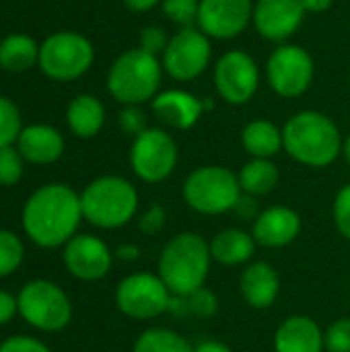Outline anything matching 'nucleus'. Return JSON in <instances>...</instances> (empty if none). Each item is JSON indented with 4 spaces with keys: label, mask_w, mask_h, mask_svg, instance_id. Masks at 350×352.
Segmentation results:
<instances>
[{
    "label": "nucleus",
    "mask_w": 350,
    "mask_h": 352,
    "mask_svg": "<svg viewBox=\"0 0 350 352\" xmlns=\"http://www.w3.org/2000/svg\"><path fill=\"white\" fill-rule=\"evenodd\" d=\"M80 219V196L62 184L39 188L27 200L23 210V227L41 248H58L68 243L74 237Z\"/></svg>",
    "instance_id": "1"
},
{
    "label": "nucleus",
    "mask_w": 350,
    "mask_h": 352,
    "mask_svg": "<svg viewBox=\"0 0 350 352\" xmlns=\"http://www.w3.org/2000/svg\"><path fill=\"white\" fill-rule=\"evenodd\" d=\"M283 146L307 167H328L342 151L336 124L320 111H301L283 128Z\"/></svg>",
    "instance_id": "2"
},
{
    "label": "nucleus",
    "mask_w": 350,
    "mask_h": 352,
    "mask_svg": "<svg viewBox=\"0 0 350 352\" xmlns=\"http://www.w3.org/2000/svg\"><path fill=\"white\" fill-rule=\"evenodd\" d=\"M210 260V245L200 235L179 233L161 252L159 276L171 295H190L204 287Z\"/></svg>",
    "instance_id": "3"
},
{
    "label": "nucleus",
    "mask_w": 350,
    "mask_h": 352,
    "mask_svg": "<svg viewBox=\"0 0 350 352\" xmlns=\"http://www.w3.org/2000/svg\"><path fill=\"white\" fill-rule=\"evenodd\" d=\"M83 217L101 229H118L132 221L138 208V194L134 186L116 175L99 177L80 194Z\"/></svg>",
    "instance_id": "4"
},
{
    "label": "nucleus",
    "mask_w": 350,
    "mask_h": 352,
    "mask_svg": "<svg viewBox=\"0 0 350 352\" xmlns=\"http://www.w3.org/2000/svg\"><path fill=\"white\" fill-rule=\"evenodd\" d=\"M163 78V64L157 56L136 47L124 52L109 68L107 74V89L109 93L126 103L138 105L157 97Z\"/></svg>",
    "instance_id": "5"
},
{
    "label": "nucleus",
    "mask_w": 350,
    "mask_h": 352,
    "mask_svg": "<svg viewBox=\"0 0 350 352\" xmlns=\"http://www.w3.org/2000/svg\"><path fill=\"white\" fill-rule=\"evenodd\" d=\"M237 175L219 165L194 169L184 184V198L188 206L200 214H223L235 208L241 198Z\"/></svg>",
    "instance_id": "6"
},
{
    "label": "nucleus",
    "mask_w": 350,
    "mask_h": 352,
    "mask_svg": "<svg viewBox=\"0 0 350 352\" xmlns=\"http://www.w3.org/2000/svg\"><path fill=\"white\" fill-rule=\"evenodd\" d=\"M93 64V45L87 37L70 31L50 35L39 47L41 70L56 80H72Z\"/></svg>",
    "instance_id": "7"
},
{
    "label": "nucleus",
    "mask_w": 350,
    "mask_h": 352,
    "mask_svg": "<svg viewBox=\"0 0 350 352\" xmlns=\"http://www.w3.org/2000/svg\"><path fill=\"white\" fill-rule=\"evenodd\" d=\"M17 303L21 316L43 332H58L72 318L68 297L47 280H33L25 285Z\"/></svg>",
    "instance_id": "8"
},
{
    "label": "nucleus",
    "mask_w": 350,
    "mask_h": 352,
    "mask_svg": "<svg viewBox=\"0 0 350 352\" xmlns=\"http://www.w3.org/2000/svg\"><path fill=\"white\" fill-rule=\"evenodd\" d=\"M171 291L161 276L138 272L126 276L116 291V303L120 311L132 320H153L169 311Z\"/></svg>",
    "instance_id": "9"
},
{
    "label": "nucleus",
    "mask_w": 350,
    "mask_h": 352,
    "mask_svg": "<svg viewBox=\"0 0 350 352\" xmlns=\"http://www.w3.org/2000/svg\"><path fill=\"white\" fill-rule=\"evenodd\" d=\"M130 165L142 182L159 184L167 179L177 165L175 140L165 130H144L134 138Z\"/></svg>",
    "instance_id": "10"
},
{
    "label": "nucleus",
    "mask_w": 350,
    "mask_h": 352,
    "mask_svg": "<svg viewBox=\"0 0 350 352\" xmlns=\"http://www.w3.org/2000/svg\"><path fill=\"white\" fill-rule=\"evenodd\" d=\"M210 54L208 35L196 27L179 29L163 52V70L175 80H192L206 70Z\"/></svg>",
    "instance_id": "11"
},
{
    "label": "nucleus",
    "mask_w": 350,
    "mask_h": 352,
    "mask_svg": "<svg viewBox=\"0 0 350 352\" xmlns=\"http://www.w3.org/2000/svg\"><path fill=\"white\" fill-rule=\"evenodd\" d=\"M266 74L274 93L281 97H299L314 80V60L299 45H281L272 52Z\"/></svg>",
    "instance_id": "12"
},
{
    "label": "nucleus",
    "mask_w": 350,
    "mask_h": 352,
    "mask_svg": "<svg viewBox=\"0 0 350 352\" xmlns=\"http://www.w3.org/2000/svg\"><path fill=\"white\" fill-rule=\"evenodd\" d=\"M258 82H260L258 64L254 62L250 54L233 50V52H227L217 62L215 85H217L219 95L227 103H233V105L248 103L256 95Z\"/></svg>",
    "instance_id": "13"
},
{
    "label": "nucleus",
    "mask_w": 350,
    "mask_h": 352,
    "mask_svg": "<svg viewBox=\"0 0 350 352\" xmlns=\"http://www.w3.org/2000/svg\"><path fill=\"white\" fill-rule=\"evenodd\" d=\"M254 19L252 0H200L198 29L217 39L237 37Z\"/></svg>",
    "instance_id": "14"
},
{
    "label": "nucleus",
    "mask_w": 350,
    "mask_h": 352,
    "mask_svg": "<svg viewBox=\"0 0 350 352\" xmlns=\"http://www.w3.org/2000/svg\"><path fill=\"white\" fill-rule=\"evenodd\" d=\"M305 8L301 0H258L254 6V25L270 41H285L303 23Z\"/></svg>",
    "instance_id": "15"
},
{
    "label": "nucleus",
    "mask_w": 350,
    "mask_h": 352,
    "mask_svg": "<svg viewBox=\"0 0 350 352\" xmlns=\"http://www.w3.org/2000/svg\"><path fill=\"white\" fill-rule=\"evenodd\" d=\"M64 264L80 280H99L111 268L107 245L93 235H74L64 250Z\"/></svg>",
    "instance_id": "16"
},
{
    "label": "nucleus",
    "mask_w": 350,
    "mask_h": 352,
    "mask_svg": "<svg viewBox=\"0 0 350 352\" xmlns=\"http://www.w3.org/2000/svg\"><path fill=\"white\" fill-rule=\"evenodd\" d=\"M299 231H301V219L293 208L270 206L256 217L252 235L258 245L285 248L299 237Z\"/></svg>",
    "instance_id": "17"
},
{
    "label": "nucleus",
    "mask_w": 350,
    "mask_h": 352,
    "mask_svg": "<svg viewBox=\"0 0 350 352\" xmlns=\"http://www.w3.org/2000/svg\"><path fill=\"white\" fill-rule=\"evenodd\" d=\"M153 111L167 126L177 128V130H188L204 113V103L196 99L192 93L171 89V91L159 93L153 99Z\"/></svg>",
    "instance_id": "18"
},
{
    "label": "nucleus",
    "mask_w": 350,
    "mask_h": 352,
    "mask_svg": "<svg viewBox=\"0 0 350 352\" xmlns=\"http://www.w3.org/2000/svg\"><path fill=\"white\" fill-rule=\"evenodd\" d=\"M324 349V332L307 316H291L276 328V352H322Z\"/></svg>",
    "instance_id": "19"
},
{
    "label": "nucleus",
    "mask_w": 350,
    "mask_h": 352,
    "mask_svg": "<svg viewBox=\"0 0 350 352\" xmlns=\"http://www.w3.org/2000/svg\"><path fill=\"white\" fill-rule=\"evenodd\" d=\"M239 289L250 307L268 309L278 297L281 278L268 262H254L241 272Z\"/></svg>",
    "instance_id": "20"
},
{
    "label": "nucleus",
    "mask_w": 350,
    "mask_h": 352,
    "mask_svg": "<svg viewBox=\"0 0 350 352\" xmlns=\"http://www.w3.org/2000/svg\"><path fill=\"white\" fill-rule=\"evenodd\" d=\"M17 140H19L21 157L31 163H37V165L54 163L56 159H60V155L64 151L62 134L56 128L43 126V124L23 128Z\"/></svg>",
    "instance_id": "21"
},
{
    "label": "nucleus",
    "mask_w": 350,
    "mask_h": 352,
    "mask_svg": "<svg viewBox=\"0 0 350 352\" xmlns=\"http://www.w3.org/2000/svg\"><path fill=\"white\" fill-rule=\"evenodd\" d=\"M210 256L223 266H239L250 262L256 252L254 235L241 229H225L210 243Z\"/></svg>",
    "instance_id": "22"
},
{
    "label": "nucleus",
    "mask_w": 350,
    "mask_h": 352,
    "mask_svg": "<svg viewBox=\"0 0 350 352\" xmlns=\"http://www.w3.org/2000/svg\"><path fill=\"white\" fill-rule=\"evenodd\" d=\"M241 144L254 159H270L283 148V132L268 120H254L243 128Z\"/></svg>",
    "instance_id": "23"
},
{
    "label": "nucleus",
    "mask_w": 350,
    "mask_h": 352,
    "mask_svg": "<svg viewBox=\"0 0 350 352\" xmlns=\"http://www.w3.org/2000/svg\"><path fill=\"white\" fill-rule=\"evenodd\" d=\"M105 122V109L93 95L76 97L68 107V126L80 138L95 136Z\"/></svg>",
    "instance_id": "24"
},
{
    "label": "nucleus",
    "mask_w": 350,
    "mask_h": 352,
    "mask_svg": "<svg viewBox=\"0 0 350 352\" xmlns=\"http://www.w3.org/2000/svg\"><path fill=\"white\" fill-rule=\"evenodd\" d=\"M239 188L250 196H266L278 184V169L270 159H252L237 175Z\"/></svg>",
    "instance_id": "25"
},
{
    "label": "nucleus",
    "mask_w": 350,
    "mask_h": 352,
    "mask_svg": "<svg viewBox=\"0 0 350 352\" xmlns=\"http://www.w3.org/2000/svg\"><path fill=\"white\" fill-rule=\"evenodd\" d=\"M39 62V47L27 35H8L0 43V66L10 72H23Z\"/></svg>",
    "instance_id": "26"
},
{
    "label": "nucleus",
    "mask_w": 350,
    "mask_h": 352,
    "mask_svg": "<svg viewBox=\"0 0 350 352\" xmlns=\"http://www.w3.org/2000/svg\"><path fill=\"white\" fill-rule=\"evenodd\" d=\"M169 311L175 316H196V318H212L219 311V299L208 289H198L190 295H173L169 303Z\"/></svg>",
    "instance_id": "27"
},
{
    "label": "nucleus",
    "mask_w": 350,
    "mask_h": 352,
    "mask_svg": "<svg viewBox=\"0 0 350 352\" xmlns=\"http://www.w3.org/2000/svg\"><path fill=\"white\" fill-rule=\"evenodd\" d=\"M134 352H194V349L184 336L173 330L151 328L138 336Z\"/></svg>",
    "instance_id": "28"
},
{
    "label": "nucleus",
    "mask_w": 350,
    "mask_h": 352,
    "mask_svg": "<svg viewBox=\"0 0 350 352\" xmlns=\"http://www.w3.org/2000/svg\"><path fill=\"white\" fill-rule=\"evenodd\" d=\"M198 10L200 0H163V12L182 29L194 27L198 23Z\"/></svg>",
    "instance_id": "29"
},
{
    "label": "nucleus",
    "mask_w": 350,
    "mask_h": 352,
    "mask_svg": "<svg viewBox=\"0 0 350 352\" xmlns=\"http://www.w3.org/2000/svg\"><path fill=\"white\" fill-rule=\"evenodd\" d=\"M23 262V243L17 235L0 231V276H6Z\"/></svg>",
    "instance_id": "30"
},
{
    "label": "nucleus",
    "mask_w": 350,
    "mask_h": 352,
    "mask_svg": "<svg viewBox=\"0 0 350 352\" xmlns=\"http://www.w3.org/2000/svg\"><path fill=\"white\" fill-rule=\"evenodd\" d=\"M21 134V116L6 97H0V148L10 146Z\"/></svg>",
    "instance_id": "31"
},
{
    "label": "nucleus",
    "mask_w": 350,
    "mask_h": 352,
    "mask_svg": "<svg viewBox=\"0 0 350 352\" xmlns=\"http://www.w3.org/2000/svg\"><path fill=\"white\" fill-rule=\"evenodd\" d=\"M23 175V157L12 146L0 148V184L12 186Z\"/></svg>",
    "instance_id": "32"
},
{
    "label": "nucleus",
    "mask_w": 350,
    "mask_h": 352,
    "mask_svg": "<svg viewBox=\"0 0 350 352\" xmlns=\"http://www.w3.org/2000/svg\"><path fill=\"white\" fill-rule=\"evenodd\" d=\"M324 346L328 352H350V318H340L328 326Z\"/></svg>",
    "instance_id": "33"
},
{
    "label": "nucleus",
    "mask_w": 350,
    "mask_h": 352,
    "mask_svg": "<svg viewBox=\"0 0 350 352\" xmlns=\"http://www.w3.org/2000/svg\"><path fill=\"white\" fill-rule=\"evenodd\" d=\"M334 223L342 237L350 241V184H347L334 200Z\"/></svg>",
    "instance_id": "34"
},
{
    "label": "nucleus",
    "mask_w": 350,
    "mask_h": 352,
    "mask_svg": "<svg viewBox=\"0 0 350 352\" xmlns=\"http://www.w3.org/2000/svg\"><path fill=\"white\" fill-rule=\"evenodd\" d=\"M167 43H169V39H167V33L163 27L153 25V27L142 29V33H140V50H144L153 56L163 54Z\"/></svg>",
    "instance_id": "35"
},
{
    "label": "nucleus",
    "mask_w": 350,
    "mask_h": 352,
    "mask_svg": "<svg viewBox=\"0 0 350 352\" xmlns=\"http://www.w3.org/2000/svg\"><path fill=\"white\" fill-rule=\"evenodd\" d=\"M120 124H122L124 132L134 134V136H138V134H142L144 130H149V128H146V118H144V113H142L140 109H136L134 105L126 107V109L120 113Z\"/></svg>",
    "instance_id": "36"
},
{
    "label": "nucleus",
    "mask_w": 350,
    "mask_h": 352,
    "mask_svg": "<svg viewBox=\"0 0 350 352\" xmlns=\"http://www.w3.org/2000/svg\"><path fill=\"white\" fill-rule=\"evenodd\" d=\"M0 352H50V349L41 344L39 340L27 338V336H14V338H8L0 346Z\"/></svg>",
    "instance_id": "37"
},
{
    "label": "nucleus",
    "mask_w": 350,
    "mask_h": 352,
    "mask_svg": "<svg viewBox=\"0 0 350 352\" xmlns=\"http://www.w3.org/2000/svg\"><path fill=\"white\" fill-rule=\"evenodd\" d=\"M163 225H165V210H163V206H159V204L151 206V208L144 212V217L140 219V229H142L144 233H157V231L163 229Z\"/></svg>",
    "instance_id": "38"
},
{
    "label": "nucleus",
    "mask_w": 350,
    "mask_h": 352,
    "mask_svg": "<svg viewBox=\"0 0 350 352\" xmlns=\"http://www.w3.org/2000/svg\"><path fill=\"white\" fill-rule=\"evenodd\" d=\"M17 309H19L17 299H14L10 293L0 291V324H6V322L14 316Z\"/></svg>",
    "instance_id": "39"
},
{
    "label": "nucleus",
    "mask_w": 350,
    "mask_h": 352,
    "mask_svg": "<svg viewBox=\"0 0 350 352\" xmlns=\"http://www.w3.org/2000/svg\"><path fill=\"white\" fill-rule=\"evenodd\" d=\"M256 200H254V196H250V194H241V198L237 200V204H235V212H239V217H243V219H250L254 212H256Z\"/></svg>",
    "instance_id": "40"
},
{
    "label": "nucleus",
    "mask_w": 350,
    "mask_h": 352,
    "mask_svg": "<svg viewBox=\"0 0 350 352\" xmlns=\"http://www.w3.org/2000/svg\"><path fill=\"white\" fill-rule=\"evenodd\" d=\"M305 12H324L332 6V0H301Z\"/></svg>",
    "instance_id": "41"
},
{
    "label": "nucleus",
    "mask_w": 350,
    "mask_h": 352,
    "mask_svg": "<svg viewBox=\"0 0 350 352\" xmlns=\"http://www.w3.org/2000/svg\"><path fill=\"white\" fill-rule=\"evenodd\" d=\"M194 352H233L227 344L219 342V340H206L202 344H198Z\"/></svg>",
    "instance_id": "42"
},
{
    "label": "nucleus",
    "mask_w": 350,
    "mask_h": 352,
    "mask_svg": "<svg viewBox=\"0 0 350 352\" xmlns=\"http://www.w3.org/2000/svg\"><path fill=\"white\" fill-rule=\"evenodd\" d=\"M126 6L134 12H144V10H151L153 6H157L161 0H124Z\"/></svg>",
    "instance_id": "43"
},
{
    "label": "nucleus",
    "mask_w": 350,
    "mask_h": 352,
    "mask_svg": "<svg viewBox=\"0 0 350 352\" xmlns=\"http://www.w3.org/2000/svg\"><path fill=\"white\" fill-rule=\"evenodd\" d=\"M118 258H122V260H136L138 258V248L136 245H120L118 248Z\"/></svg>",
    "instance_id": "44"
},
{
    "label": "nucleus",
    "mask_w": 350,
    "mask_h": 352,
    "mask_svg": "<svg viewBox=\"0 0 350 352\" xmlns=\"http://www.w3.org/2000/svg\"><path fill=\"white\" fill-rule=\"evenodd\" d=\"M342 151H344V157H347V161H349L350 165V136L344 140V144H342Z\"/></svg>",
    "instance_id": "45"
}]
</instances>
